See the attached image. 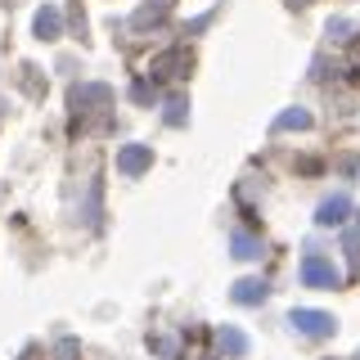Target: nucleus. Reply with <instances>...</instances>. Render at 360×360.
Returning a JSON list of instances; mask_svg holds the SVG:
<instances>
[{"label":"nucleus","mask_w":360,"mask_h":360,"mask_svg":"<svg viewBox=\"0 0 360 360\" xmlns=\"http://www.w3.org/2000/svg\"><path fill=\"white\" fill-rule=\"evenodd\" d=\"M32 32H37V41H59V37H63V14H59V5L37 9V18H32Z\"/></svg>","instance_id":"0eeeda50"},{"label":"nucleus","mask_w":360,"mask_h":360,"mask_svg":"<svg viewBox=\"0 0 360 360\" xmlns=\"http://www.w3.org/2000/svg\"><path fill=\"white\" fill-rule=\"evenodd\" d=\"M153 167V144H122L117 149V172L122 176H144Z\"/></svg>","instance_id":"39448f33"},{"label":"nucleus","mask_w":360,"mask_h":360,"mask_svg":"<svg viewBox=\"0 0 360 360\" xmlns=\"http://www.w3.org/2000/svg\"><path fill=\"white\" fill-rule=\"evenodd\" d=\"M347 32H352V22H347V18H333V22H329V37L347 41Z\"/></svg>","instance_id":"dca6fc26"},{"label":"nucleus","mask_w":360,"mask_h":360,"mask_svg":"<svg viewBox=\"0 0 360 360\" xmlns=\"http://www.w3.org/2000/svg\"><path fill=\"white\" fill-rule=\"evenodd\" d=\"M342 252H347V266H352L347 275H352V279H360V234H356V230L342 239Z\"/></svg>","instance_id":"4468645a"},{"label":"nucleus","mask_w":360,"mask_h":360,"mask_svg":"<svg viewBox=\"0 0 360 360\" xmlns=\"http://www.w3.org/2000/svg\"><path fill=\"white\" fill-rule=\"evenodd\" d=\"M162 117H167V127H185V122H189V99L185 95H167Z\"/></svg>","instance_id":"ddd939ff"},{"label":"nucleus","mask_w":360,"mask_h":360,"mask_svg":"<svg viewBox=\"0 0 360 360\" xmlns=\"http://www.w3.org/2000/svg\"><path fill=\"white\" fill-rule=\"evenodd\" d=\"M302 284H307V288H338V284H342V275H338L320 252H311L307 262H302Z\"/></svg>","instance_id":"20e7f679"},{"label":"nucleus","mask_w":360,"mask_h":360,"mask_svg":"<svg viewBox=\"0 0 360 360\" xmlns=\"http://www.w3.org/2000/svg\"><path fill=\"white\" fill-rule=\"evenodd\" d=\"M288 324L302 338H333L338 333V320H333V315L329 311H311V307H297V311L288 315Z\"/></svg>","instance_id":"f03ea898"},{"label":"nucleus","mask_w":360,"mask_h":360,"mask_svg":"<svg viewBox=\"0 0 360 360\" xmlns=\"http://www.w3.org/2000/svg\"><path fill=\"white\" fill-rule=\"evenodd\" d=\"M167 9H172V0H149V5H140L131 14V27H149V22H162Z\"/></svg>","instance_id":"f8f14e48"},{"label":"nucleus","mask_w":360,"mask_h":360,"mask_svg":"<svg viewBox=\"0 0 360 360\" xmlns=\"http://www.w3.org/2000/svg\"><path fill=\"white\" fill-rule=\"evenodd\" d=\"M189 68H194V54H189L185 45H172V50H162L149 63V82H176V77H185Z\"/></svg>","instance_id":"f257e3e1"},{"label":"nucleus","mask_w":360,"mask_h":360,"mask_svg":"<svg viewBox=\"0 0 360 360\" xmlns=\"http://www.w3.org/2000/svg\"><path fill=\"white\" fill-rule=\"evenodd\" d=\"M311 122L315 117H311L307 108H284L275 122H270V131H311Z\"/></svg>","instance_id":"9b49d317"},{"label":"nucleus","mask_w":360,"mask_h":360,"mask_svg":"<svg viewBox=\"0 0 360 360\" xmlns=\"http://www.w3.org/2000/svg\"><path fill=\"white\" fill-rule=\"evenodd\" d=\"M356 217H360V212H356ZM356 234H360V225H356Z\"/></svg>","instance_id":"aec40b11"},{"label":"nucleus","mask_w":360,"mask_h":360,"mask_svg":"<svg viewBox=\"0 0 360 360\" xmlns=\"http://www.w3.org/2000/svg\"><path fill=\"white\" fill-rule=\"evenodd\" d=\"M95 212H99V180H95V185H90V202H86V225H99V217H95Z\"/></svg>","instance_id":"2eb2a0df"},{"label":"nucleus","mask_w":360,"mask_h":360,"mask_svg":"<svg viewBox=\"0 0 360 360\" xmlns=\"http://www.w3.org/2000/svg\"><path fill=\"white\" fill-rule=\"evenodd\" d=\"M284 5H292V9H302V5H311V0H284Z\"/></svg>","instance_id":"6ab92c4d"},{"label":"nucleus","mask_w":360,"mask_h":360,"mask_svg":"<svg viewBox=\"0 0 360 360\" xmlns=\"http://www.w3.org/2000/svg\"><path fill=\"white\" fill-rule=\"evenodd\" d=\"M230 252L239 257V262H257V257L266 252V243L257 239V234H248V230H234L230 234Z\"/></svg>","instance_id":"9d476101"},{"label":"nucleus","mask_w":360,"mask_h":360,"mask_svg":"<svg viewBox=\"0 0 360 360\" xmlns=\"http://www.w3.org/2000/svg\"><path fill=\"white\" fill-rule=\"evenodd\" d=\"M347 217H352V198H347V194H329L320 207H315V225H320V230L347 225Z\"/></svg>","instance_id":"423d86ee"},{"label":"nucleus","mask_w":360,"mask_h":360,"mask_svg":"<svg viewBox=\"0 0 360 360\" xmlns=\"http://www.w3.org/2000/svg\"><path fill=\"white\" fill-rule=\"evenodd\" d=\"M266 292H270V284H266V279L248 275V279H239V284L230 288V297L239 302V307H262V302H266Z\"/></svg>","instance_id":"6e6552de"},{"label":"nucleus","mask_w":360,"mask_h":360,"mask_svg":"<svg viewBox=\"0 0 360 360\" xmlns=\"http://www.w3.org/2000/svg\"><path fill=\"white\" fill-rule=\"evenodd\" d=\"M77 356V342H72V338H63V342H59V360H72Z\"/></svg>","instance_id":"f3484780"},{"label":"nucleus","mask_w":360,"mask_h":360,"mask_svg":"<svg viewBox=\"0 0 360 360\" xmlns=\"http://www.w3.org/2000/svg\"><path fill=\"white\" fill-rule=\"evenodd\" d=\"M131 95L140 99V104H149V86H144V82H135V86H131Z\"/></svg>","instance_id":"a211bd4d"},{"label":"nucleus","mask_w":360,"mask_h":360,"mask_svg":"<svg viewBox=\"0 0 360 360\" xmlns=\"http://www.w3.org/2000/svg\"><path fill=\"white\" fill-rule=\"evenodd\" d=\"M0 112H5V104H0Z\"/></svg>","instance_id":"412c9836"},{"label":"nucleus","mask_w":360,"mask_h":360,"mask_svg":"<svg viewBox=\"0 0 360 360\" xmlns=\"http://www.w3.org/2000/svg\"><path fill=\"white\" fill-rule=\"evenodd\" d=\"M217 342H221V352L230 356V360H243L248 347H252V342H248V333L234 329V324H221V329H217Z\"/></svg>","instance_id":"1a4fd4ad"},{"label":"nucleus","mask_w":360,"mask_h":360,"mask_svg":"<svg viewBox=\"0 0 360 360\" xmlns=\"http://www.w3.org/2000/svg\"><path fill=\"white\" fill-rule=\"evenodd\" d=\"M95 104H99V108L112 104V90H108V86L90 82V86H72V90H68V108H72V117H86V112H95Z\"/></svg>","instance_id":"7ed1b4c3"}]
</instances>
